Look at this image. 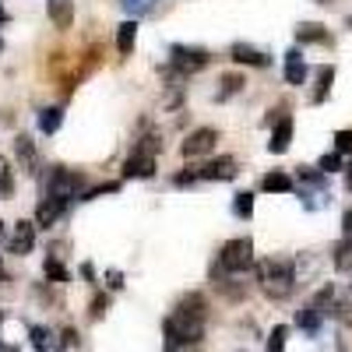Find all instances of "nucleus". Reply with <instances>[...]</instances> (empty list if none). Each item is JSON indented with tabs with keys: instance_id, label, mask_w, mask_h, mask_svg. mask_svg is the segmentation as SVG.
Wrapping results in <instances>:
<instances>
[{
	"instance_id": "nucleus-1",
	"label": "nucleus",
	"mask_w": 352,
	"mask_h": 352,
	"mask_svg": "<svg viewBox=\"0 0 352 352\" xmlns=\"http://www.w3.org/2000/svg\"><path fill=\"white\" fill-rule=\"evenodd\" d=\"M257 285L268 300H289L292 289H296V261L289 257L257 261Z\"/></svg>"
},
{
	"instance_id": "nucleus-2",
	"label": "nucleus",
	"mask_w": 352,
	"mask_h": 352,
	"mask_svg": "<svg viewBox=\"0 0 352 352\" xmlns=\"http://www.w3.org/2000/svg\"><path fill=\"white\" fill-rule=\"evenodd\" d=\"M247 268H254V240L250 236H232L222 243L219 261L212 264V282H222L229 275H243Z\"/></svg>"
},
{
	"instance_id": "nucleus-3",
	"label": "nucleus",
	"mask_w": 352,
	"mask_h": 352,
	"mask_svg": "<svg viewBox=\"0 0 352 352\" xmlns=\"http://www.w3.org/2000/svg\"><path fill=\"white\" fill-rule=\"evenodd\" d=\"M85 173L78 169H67V166H50V176H46V194L50 197H60V201H81V190H85Z\"/></svg>"
},
{
	"instance_id": "nucleus-4",
	"label": "nucleus",
	"mask_w": 352,
	"mask_h": 352,
	"mask_svg": "<svg viewBox=\"0 0 352 352\" xmlns=\"http://www.w3.org/2000/svg\"><path fill=\"white\" fill-rule=\"evenodd\" d=\"M162 335H166V342H173V345H197V342L204 338V320L173 310V314L162 320Z\"/></svg>"
},
{
	"instance_id": "nucleus-5",
	"label": "nucleus",
	"mask_w": 352,
	"mask_h": 352,
	"mask_svg": "<svg viewBox=\"0 0 352 352\" xmlns=\"http://www.w3.org/2000/svg\"><path fill=\"white\" fill-rule=\"evenodd\" d=\"M169 64H173L176 71H184V74L190 78V74H197V71H204V67L212 64V53L204 50V46L173 43V46H169Z\"/></svg>"
},
{
	"instance_id": "nucleus-6",
	"label": "nucleus",
	"mask_w": 352,
	"mask_h": 352,
	"mask_svg": "<svg viewBox=\"0 0 352 352\" xmlns=\"http://www.w3.org/2000/svg\"><path fill=\"white\" fill-rule=\"evenodd\" d=\"M215 144H219V131L215 127H197V131H190L184 138L180 152H184V159H201V155H212Z\"/></svg>"
},
{
	"instance_id": "nucleus-7",
	"label": "nucleus",
	"mask_w": 352,
	"mask_h": 352,
	"mask_svg": "<svg viewBox=\"0 0 352 352\" xmlns=\"http://www.w3.org/2000/svg\"><path fill=\"white\" fill-rule=\"evenodd\" d=\"M240 176V166L232 155H219V159H208L201 169H197V180H219V184H229V180H236Z\"/></svg>"
},
{
	"instance_id": "nucleus-8",
	"label": "nucleus",
	"mask_w": 352,
	"mask_h": 352,
	"mask_svg": "<svg viewBox=\"0 0 352 352\" xmlns=\"http://www.w3.org/2000/svg\"><path fill=\"white\" fill-rule=\"evenodd\" d=\"M120 176H124V180H152V176H155V155L131 148V155L124 159Z\"/></svg>"
},
{
	"instance_id": "nucleus-9",
	"label": "nucleus",
	"mask_w": 352,
	"mask_h": 352,
	"mask_svg": "<svg viewBox=\"0 0 352 352\" xmlns=\"http://www.w3.org/2000/svg\"><path fill=\"white\" fill-rule=\"evenodd\" d=\"M36 222H28V219H18L14 222V232H11V240H8V254L14 257H25V254H32L36 247Z\"/></svg>"
},
{
	"instance_id": "nucleus-10",
	"label": "nucleus",
	"mask_w": 352,
	"mask_h": 352,
	"mask_svg": "<svg viewBox=\"0 0 352 352\" xmlns=\"http://www.w3.org/2000/svg\"><path fill=\"white\" fill-rule=\"evenodd\" d=\"M229 60L232 64H247V67H272V56L257 50V46H247V43H232L229 46Z\"/></svg>"
},
{
	"instance_id": "nucleus-11",
	"label": "nucleus",
	"mask_w": 352,
	"mask_h": 352,
	"mask_svg": "<svg viewBox=\"0 0 352 352\" xmlns=\"http://www.w3.org/2000/svg\"><path fill=\"white\" fill-rule=\"evenodd\" d=\"M292 131H296V120H292L289 113H282L278 120H275L272 141H268V152H272V155H282V152H289V144H292Z\"/></svg>"
},
{
	"instance_id": "nucleus-12",
	"label": "nucleus",
	"mask_w": 352,
	"mask_h": 352,
	"mask_svg": "<svg viewBox=\"0 0 352 352\" xmlns=\"http://www.w3.org/2000/svg\"><path fill=\"white\" fill-rule=\"evenodd\" d=\"M71 208V204L67 201H60V197H43L39 201V208H36V226L39 229H50V226H56V222H60V215Z\"/></svg>"
},
{
	"instance_id": "nucleus-13",
	"label": "nucleus",
	"mask_w": 352,
	"mask_h": 352,
	"mask_svg": "<svg viewBox=\"0 0 352 352\" xmlns=\"http://www.w3.org/2000/svg\"><path fill=\"white\" fill-rule=\"evenodd\" d=\"M307 78H310V67H307V60H303V53L292 46V50L285 53V85L300 88V85H307Z\"/></svg>"
},
{
	"instance_id": "nucleus-14",
	"label": "nucleus",
	"mask_w": 352,
	"mask_h": 352,
	"mask_svg": "<svg viewBox=\"0 0 352 352\" xmlns=\"http://www.w3.org/2000/svg\"><path fill=\"white\" fill-rule=\"evenodd\" d=\"M14 155H18V162H21V169L28 176L39 173V152H36V141L28 138V134H18L14 138Z\"/></svg>"
},
{
	"instance_id": "nucleus-15",
	"label": "nucleus",
	"mask_w": 352,
	"mask_h": 352,
	"mask_svg": "<svg viewBox=\"0 0 352 352\" xmlns=\"http://www.w3.org/2000/svg\"><path fill=\"white\" fill-rule=\"evenodd\" d=\"M292 187H296V180L285 173V169H272L261 176V190L264 194H292Z\"/></svg>"
},
{
	"instance_id": "nucleus-16",
	"label": "nucleus",
	"mask_w": 352,
	"mask_h": 352,
	"mask_svg": "<svg viewBox=\"0 0 352 352\" xmlns=\"http://www.w3.org/2000/svg\"><path fill=\"white\" fill-rule=\"evenodd\" d=\"M46 14H50V21L64 32V28L74 25V0H46Z\"/></svg>"
},
{
	"instance_id": "nucleus-17",
	"label": "nucleus",
	"mask_w": 352,
	"mask_h": 352,
	"mask_svg": "<svg viewBox=\"0 0 352 352\" xmlns=\"http://www.w3.org/2000/svg\"><path fill=\"white\" fill-rule=\"evenodd\" d=\"M331 85H335V64H320L317 67V85H314V92H310V102L320 106L328 96H331Z\"/></svg>"
},
{
	"instance_id": "nucleus-18",
	"label": "nucleus",
	"mask_w": 352,
	"mask_h": 352,
	"mask_svg": "<svg viewBox=\"0 0 352 352\" xmlns=\"http://www.w3.org/2000/svg\"><path fill=\"white\" fill-rule=\"evenodd\" d=\"M173 310L204 320V317H208V300H204V292H187V296H180V303H176Z\"/></svg>"
},
{
	"instance_id": "nucleus-19",
	"label": "nucleus",
	"mask_w": 352,
	"mask_h": 352,
	"mask_svg": "<svg viewBox=\"0 0 352 352\" xmlns=\"http://www.w3.org/2000/svg\"><path fill=\"white\" fill-rule=\"evenodd\" d=\"M296 43H320V46H328L331 32L320 21H303V25H296Z\"/></svg>"
},
{
	"instance_id": "nucleus-20",
	"label": "nucleus",
	"mask_w": 352,
	"mask_h": 352,
	"mask_svg": "<svg viewBox=\"0 0 352 352\" xmlns=\"http://www.w3.org/2000/svg\"><path fill=\"white\" fill-rule=\"evenodd\" d=\"M243 85H247V78L236 74V71L222 74V78H219V92H215V99H219V102H229L232 96H240V92H243Z\"/></svg>"
},
{
	"instance_id": "nucleus-21",
	"label": "nucleus",
	"mask_w": 352,
	"mask_h": 352,
	"mask_svg": "<svg viewBox=\"0 0 352 352\" xmlns=\"http://www.w3.org/2000/svg\"><path fill=\"white\" fill-rule=\"evenodd\" d=\"M134 43H138V18H127L120 28H116V50H120V56H131Z\"/></svg>"
},
{
	"instance_id": "nucleus-22",
	"label": "nucleus",
	"mask_w": 352,
	"mask_h": 352,
	"mask_svg": "<svg viewBox=\"0 0 352 352\" xmlns=\"http://www.w3.org/2000/svg\"><path fill=\"white\" fill-rule=\"evenodd\" d=\"M320 324H324V314H320L314 303H307L303 310H296V328H303L307 335H317Z\"/></svg>"
},
{
	"instance_id": "nucleus-23",
	"label": "nucleus",
	"mask_w": 352,
	"mask_h": 352,
	"mask_svg": "<svg viewBox=\"0 0 352 352\" xmlns=\"http://www.w3.org/2000/svg\"><path fill=\"white\" fill-rule=\"evenodd\" d=\"M331 264L338 272L352 275V236H342L335 247H331Z\"/></svg>"
},
{
	"instance_id": "nucleus-24",
	"label": "nucleus",
	"mask_w": 352,
	"mask_h": 352,
	"mask_svg": "<svg viewBox=\"0 0 352 352\" xmlns=\"http://www.w3.org/2000/svg\"><path fill=\"white\" fill-rule=\"evenodd\" d=\"M232 215H236L240 222L254 219V190H236L232 194Z\"/></svg>"
},
{
	"instance_id": "nucleus-25",
	"label": "nucleus",
	"mask_w": 352,
	"mask_h": 352,
	"mask_svg": "<svg viewBox=\"0 0 352 352\" xmlns=\"http://www.w3.org/2000/svg\"><path fill=\"white\" fill-rule=\"evenodd\" d=\"M60 124H64V109H60V106L39 109V131H43V134H56V131H60Z\"/></svg>"
},
{
	"instance_id": "nucleus-26",
	"label": "nucleus",
	"mask_w": 352,
	"mask_h": 352,
	"mask_svg": "<svg viewBox=\"0 0 352 352\" xmlns=\"http://www.w3.org/2000/svg\"><path fill=\"white\" fill-rule=\"evenodd\" d=\"M43 275H46L50 282H56V285H67V282H71V272L64 268L60 257H46V261H43Z\"/></svg>"
},
{
	"instance_id": "nucleus-27",
	"label": "nucleus",
	"mask_w": 352,
	"mask_h": 352,
	"mask_svg": "<svg viewBox=\"0 0 352 352\" xmlns=\"http://www.w3.org/2000/svg\"><path fill=\"white\" fill-rule=\"evenodd\" d=\"M296 180H300L303 187H314V190H324V187H328V176L320 173L317 166H314V169H310V166H300V169H296Z\"/></svg>"
},
{
	"instance_id": "nucleus-28",
	"label": "nucleus",
	"mask_w": 352,
	"mask_h": 352,
	"mask_svg": "<svg viewBox=\"0 0 352 352\" xmlns=\"http://www.w3.org/2000/svg\"><path fill=\"white\" fill-rule=\"evenodd\" d=\"M11 194H14V169L4 155H0V201H8Z\"/></svg>"
},
{
	"instance_id": "nucleus-29",
	"label": "nucleus",
	"mask_w": 352,
	"mask_h": 352,
	"mask_svg": "<svg viewBox=\"0 0 352 352\" xmlns=\"http://www.w3.org/2000/svg\"><path fill=\"white\" fill-rule=\"evenodd\" d=\"M215 285H219V292H222L226 300H243V296H247V282H236L232 275L222 278V282H215Z\"/></svg>"
},
{
	"instance_id": "nucleus-30",
	"label": "nucleus",
	"mask_w": 352,
	"mask_h": 352,
	"mask_svg": "<svg viewBox=\"0 0 352 352\" xmlns=\"http://www.w3.org/2000/svg\"><path fill=\"white\" fill-rule=\"evenodd\" d=\"M134 148H138V152H148V155H155V159H159V152H162V138L152 131V134L138 138V141H134Z\"/></svg>"
},
{
	"instance_id": "nucleus-31",
	"label": "nucleus",
	"mask_w": 352,
	"mask_h": 352,
	"mask_svg": "<svg viewBox=\"0 0 352 352\" xmlns=\"http://www.w3.org/2000/svg\"><path fill=\"white\" fill-rule=\"evenodd\" d=\"M28 335H32V349H39V352H50L53 349V335L43 324H32V328H28Z\"/></svg>"
},
{
	"instance_id": "nucleus-32",
	"label": "nucleus",
	"mask_w": 352,
	"mask_h": 352,
	"mask_svg": "<svg viewBox=\"0 0 352 352\" xmlns=\"http://www.w3.org/2000/svg\"><path fill=\"white\" fill-rule=\"evenodd\" d=\"M317 169L324 173V176H331V173L345 169V159H342L338 152H328V155H320V159H317Z\"/></svg>"
},
{
	"instance_id": "nucleus-33",
	"label": "nucleus",
	"mask_w": 352,
	"mask_h": 352,
	"mask_svg": "<svg viewBox=\"0 0 352 352\" xmlns=\"http://www.w3.org/2000/svg\"><path fill=\"white\" fill-rule=\"evenodd\" d=\"M109 292H96V296H92V303H88V317H92V320H99V317H106V310H109Z\"/></svg>"
},
{
	"instance_id": "nucleus-34",
	"label": "nucleus",
	"mask_w": 352,
	"mask_h": 352,
	"mask_svg": "<svg viewBox=\"0 0 352 352\" xmlns=\"http://www.w3.org/2000/svg\"><path fill=\"white\" fill-rule=\"evenodd\" d=\"M285 338H289V324H275L268 335V352H285Z\"/></svg>"
},
{
	"instance_id": "nucleus-35",
	"label": "nucleus",
	"mask_w": 352,
	"mask_h": 352,
	"mask_svg": "<svg viewBox=\"0 0 352 352\" xmlns=\"http://www.w3.org/2000/svg\"><path fill=\"white\" fill-rule=\"evenodd\" d=\"M335 152L338 155H352V131H335Z\"/></svg>"
},
{
	"instance_id": "nucleus-36",
	"label": "nucleus",
	"mask_w": 352,
	"mask_h": 352,
	"mask_svg": "<svg viewBox=\"0 0 352 352\" xmlns=\"http://www.w3.org/2000/svg\"><path fill=\"white\" fill-rule=\"evenodd\" d=\"M120 4H124L134 18H141V14H148V11L155 8V0H120Z\"/></svg>"
},
{
	"instance_id": "nucleus-37",
	"label": "nucleus",
	"mask_w": 352,
	"mask_h": 352,
	"mask_svg": "<svg viewBox=\"0 0 352 352\" xmlns=\"http://www.w3.org/2000/svg\"><path fill=\"white\" fill-rule=\"evenodd\" d=\"M173 184H176V187H194V184H197V169H184V173H176V176H173Z\"/></svg>"
},
{
	"instance_id": "nucleus-38",
	"label": "nucleus",
	"mask_w": 352,
	"mask_h": 352,
	"mask_svg": "<svg viewBox=\"0 0 352 352\" xmlns=\"http://www.w3.org/2000/svg\"><path fill=\"white\" fill-rule=\"evenodd\" d=\"M106 285H109V292H120V289H124V275L116 272V268H109V272H106Z\"/></svg>"
},
{
	"instance_id": "nucleus-39",
	"label": "nucleus",
	"mask_w": 352,
	"mask_h": 352,
	"mask_svg": "<svg viewBox=\"0 0 352 352\" xmlns=\"http://www.w3.org/2000/svg\"><path fill=\"white\" fill-rule=\"evenodd\" d=\"M342 232H345V236H352V208L342 215Z\"/></svg>"
},
{
	"instance_id": "nucleus-40",
	"label": "nucleus",
	"mask_w": 352,
	"mask_h": 352,
	"mask_svg": "<svg viewBox=\"0 0 352 352\" xmlns=\"http://www.w3.org/2000/svg\"><path fill=\"white\" fill-rule=\"evenodd\" d=\"M166 352H197V345H173V342H166Z\"/></svg>"
},
{
	"instance_id": "nucleus-41",
	"label": "nucleus",
	"mask_w": 352,
	"mask_h": 352,
	"mask_svg": "<svg viewBox=\"0 0 352 352\" xmlns=\"http://www.w3.org/2000/svg\"><path fill=\"white\" fill-rule=\"evenodd\" d=\"M342 173H345V190L352 194V159L345 162V169H342Z\"/></svg>"
},
{
	"instance_id": "nucleus-42",
	"label": "nucleus",
	"mask_w": 352,
	"mask_h": 352,
	"mask_svg": "<svg viewBox=\"0 0 352 352\" xmlns=\"http://www.w3.org/2000/svg\"><path fill=\"white\" fill-rule=\"evenodd\" d=\"M81 275H85V278H88V282H96V268H92V264H88V261H85V264H81Z\"/></svg>"
},
{
	"instance_id": "nucleus-43",
	"label": "nucleus",
	"mask_w": 352,
	"mask_h": 352,
	"mask_svg": "<svg viewBox=\"0 0 352 352\" xmlns=\"http://www.w3.org/2000/svg\"><path fill=\"white\" fill-rule=\"evenodd\" d=\"M4 21H11V14H8V8H4V4H0V25H4Z\"/></svg>"
},
{
	"instance_id": "nucleus-44",
	"label": "nucleus",
	"mask_w": 352,
	"mask_h": 352,
	"mask_svg": "<svg viewBox=\"0 0 352 352\" xmlns=\"http://www.w3.org/2000/svg\"><path fill=\"white\" fill-rule=\"evenodd\" d=\"M4 317H8V314L0 310V324H4ZM0 352H8V349H4V338H0Z\"/></svg>"
},
{
	"instance_id": "nucleus-45",
	"label": "nucleus",
	"mask_w": 352,
	"mask_h": 352,
	"mask_svg": "<svg viewBox=\"0 0 352 352\" xmlns=\"http://www.w3.org/2000/svg\"><path fill=\"white\" fill-rule=\"evenodd\" d=\"M8 236V222H0V240H4Z\"/></svg>"
},
{
	"instance_id": "nucleus-46",
	"label": "nucleus",
	"mask_w": 352,
	"mask_h": 352,
	"mask_svg": "<svg viewBox=\"0 0 352 352\" xmlns=\"http://www.w3.org/2000/svg\"><path fill=\"white\" fill-rule=\"evenodd\" d=\"M8 278V272H4V261H0V282H4Z\"/></svg>"
},
{
	"instance_id": "nucleus-47",
	"label": "nucleus",
	"mask_w": 352,
	"mask_h": 352,
	"mask_svg": "<svg viewBox=\"0 0 352 352\" xmlns=\"http://www.w3.org/2000/svg\"><path fill=\"white\" fill-rule=\"evenodd\" d=\"M317 4H331V0H317Z\"/></svg>"
},
{
	"instance_id": "nucleus-48",
	"label": "nucleus",
	"mask_w": 352,
	"mask_h": 352,
	"mask_svg": "<svg viewBox=\"0 0 352 352\" xmlns=\"http://www.w3.org/2000/svg\"><path fill=\"white\" fill-rule=\"evenodd\" d=\"M345 25H349V28H352V14H349V21H345Z\"/></svg>"
},
{
	"instance_id": "nucleus-49",
	"label": "nucleus",
	"mask_w": 352,
	"mask_h": 352,
	"mask_svg": "<svg viewBox=\"0 0 352 352\" xmlns=\"http://www.w3.org/2000/svg\"><path fill=\"white\" fill-rule=\"evenodd\" d=\"M0 53H4V39H0Z\"/></svg>"
}]
</instances>
